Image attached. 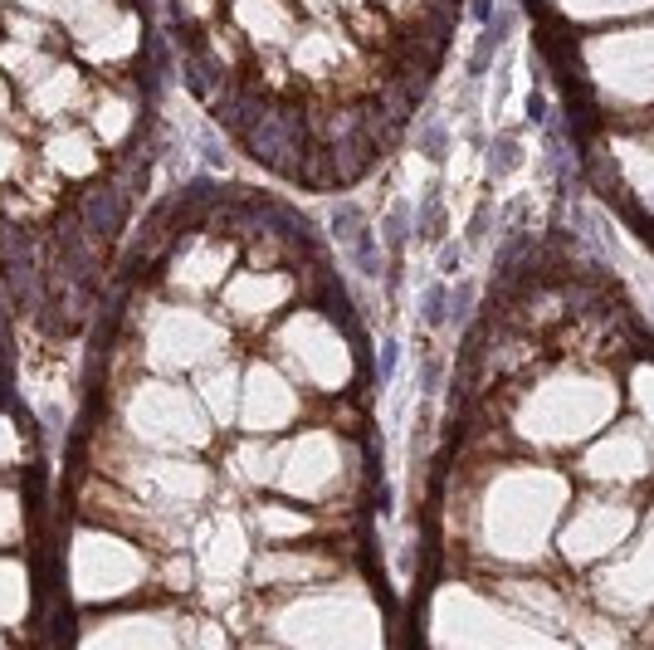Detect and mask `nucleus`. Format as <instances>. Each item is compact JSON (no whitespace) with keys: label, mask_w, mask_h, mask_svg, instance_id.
Instances as JSON below:
<instances>
[{"label":"nucleus","mask_w":654,"mask_h":650,"mask_svg":"<svg viewBox=\"0 0 654 650\" xmlns=\"http://www.w3.org/2000/svg\"><path fill=\"white\" fill-rule=\"evenodd\" d=\"M445 142H449V138H445V128H429V132H425V157H429V162H439V157H445Z\"/></svg>","instance_id":"1a4fd4ad"},{"label":"nucleus","mask_w":654,"mask_h":650,"mask_svg":"<svg viewBox=\"0 0 654 650\" xmlns=\"http://www.w3.org/2000/svg\"><path fill=\"white\" fill-rule=\"evenodd\" d=\"M5 640H10V636H5V630H0V646H5Z\"/></svg>","instance_id":"9b49d317"},{"label":"nucleus","mask_w":654,"mask_h":650,"mask_svg":"<svg viewBox=\"0 0 654 650\" xmlns=\"http://www.w3.org/2000/svg\"><path fill=\"white\" fill-rule=\"evenodd\" d=\"M517 162H523V148H517L513 138H493V142H488V157H484L488 177H508V171H517Z\"/></svg>","instance_id":"423d86ee"},{"label":"nucleus","mask_w":654,"mask_h":650,"mask_svg":"<svg viewBox=\"0 0 654 650\" xmlns=\"http://www.w3.org/2000/svg\"><path fill=\"white\" fill-rule=\"evenodd\" d=\"M35 157L64 181L68 191H84L103 177V167L113 157L103 152V142L93 138L88 123H49L35 132Z\"/></svg>","instance_id":"39448f33"},{"label":"nucleus","mask_w":654,"mask_h":650,"mask_svg":"<svg viewBox=\"0 0 654 650\" xmlns=\"http://www.w3.org/2000/svg\"><path fill=\"white\" fill-rule=\"evenodd\" d=\"M49 607V582L44 562L25 548H0V630L10 640H29V621L44 616Z\"/></svg>","instance_id":"20e7f679"},{"label":"nucleus","mask_w":654,"mask_h":650,"mask_svg":"<svg viewBox=\"0 0 654 650\" xmlns=\"http://www.w3.org/2000/svg\"><path fill=\"white\" fill-rule=\"evenodd\" d=\"M54 572V597L64 601L68 616L117 601L152 597V568L156 552L117 528H98L84 519H64V543L49 558Z\"/></svg>","instance_id":"f257e3e1"},{"label":"nucleus","mask_w":654,"mask_h":650,"mask_svg":"<svg viewBox=\"0 0 654 650\" xmlns=\"http://www.w3.org/2000/svg\"><path fill=\"white\" fill-rule=\"evenodd\" d=\"M0 402H10V377H5V367H0Z\"/></svg>","instance_id":"9d476101"},{"label":"nucleus","mask_w":654,"mask_h":650,"mask_svg":"<svg viewBox=\"0 0 654 650\" xmlns=\"http://www.w3.org/2000/svg\"><path fill=\"white\" fill-rule=\"evenodd\" d=\"M449 298H454V294H449L445 284H435V289L425 294V323H429V328H445V318H449Z\"/></svg>","instance_id":"6e6552de"},{"label":"nucleus","mask_w":654,"mask_h":650,"mask_svg":"<svg viewBox=\"0 0 654 650\" xmlns=\"http://www.w3.org/2000/svg\"><path fill=\"white\" fill-rule=\"evenodd\" d=\"M240 416L249 435H283L293 425H303L312 416V402L269 353H259L249 367H244L240 382Z\"/></svg>","instance_id":"f03ea898"},{"label":"nucleus","mask_w":654,"mask_h":650,"mask_svg":"<svg viewBox=\"0 0 654 650\" xmlns=\"http://www.w3.org/2000/svg\"><path fill=\"white\" fill-rule=\"evenodd\" d=\"M503 40H508V21H503V15H493L488 30H484V40H478V50H474V74L488 69V60L498 54V44H503Z\"/></svg>","instance_id":"0eeeda50"},{"label":"nucleus","mask_w":654,"mask_h":650,"mask_svg":"<svg viewBox=\"0 0 654 650\" xmlns=\"http://www.w3.org/2000/svg\"><path fill=\"white\" fill-rule=\"evenodd\" d=\"M303 298V279L298 269H254V265H234V275L220 284V314L234 328H264L293 308Z\"/></svg>","instance_id":"7ed1b4c3"}]
</instances>
